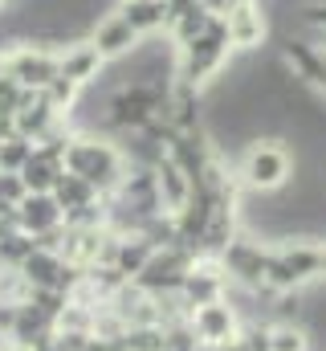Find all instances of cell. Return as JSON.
Returning a JSON list of instances; mask_svg holds the SVG:
<instances>
[{"mask_svg":"<svg viewBox=\"0 0 326 351\" xmlns=\"http://www.w3.org/2000/svg\"><path fill=\"white\" fill-rule=\"evenodd\" d=\"M66 172L82 176L90 188L110 196V192H118V184L127 176V160L106 135H74V143L66 147Z\"/></svg>","mask_w":326,"mask_h":351,"instance_id":"1","label":"cell"},{"mask_svg":"<svg viewBox=\"0 0 326 351\" xmlns=\"http://www.w3.org/2000/svg\"><path fill=\"white\" fill-rule=\"evenodd\" d=\"M318 278H323V245L318 241H281V245H269L265 290L290 294V290H306Z\"/></svg>","mask_w":326,"mask_h":351,"instance_id":"2","label":"cell"},{"mask_svg":"<svg viewBox=\"0 0 326 351\" xmlns=\"http://www.w3.org/2000/svg\"><path fill=\"white\" fill-rule=\"evenodd\" d=\"M237 180L244 192H281L294 180V152L286 139H257L237 160Z\"/></svg>","mask_w":326,"mask_h":351,"instance_id":"3","label":"cell"},{"mask_svg":"<svg viewBox=\"0 0 326 351\" xmlns=\"http://www.w3.org/2000/svg\"><path fill=\"white\" fill-rule=\"evenodd\" d=\"M229 58H233V45H229V33H225V21L216 16L192 45H184L179 49V66H175V78L179 82H188V86L204 90L212 86L221 74H225V66H229Z\"/></svg>","mask_w":326,"mask_h":351,"instance_id":"4","label":"cell"},{"mask_svg":"<svg viewBox=\"0 0 326 351\" xmlns=\"http://www.w3.org/2000/svg\"><path fill=\"white\" fill-rule=\"evenodd\" d=\"M221 265L229 274L233 286H244V290H265V265H269V245L249 237V233H237L229 241V250L221 254Z\"/></svg>","mask_w":326,"mask_h":351,"instance_id":"5","label":"cell"},{"mask_svg":"<svg viewBox=\"0 0 326 351\" xmlns=\"http://www.w3.org/2000/svg\"><path fill=\"white\" fill-rule=\"evenodd\" d=\"M0 70H4V74H12L25 90H45L58 74H62L58 53H53V49H45V45H16L12 53H4V58H0Z\"/></svg>","mask_w":326,"mask_h":351,"instance_id":"6","label":"cell"},{"mask_svg":"<svg viewBox=\"0 0 326 351\" xmlns=\"http://www.w3.org/2000/svg\"><path fill=\"white\" fill-rule=\"evenodd\" d=\"M188 323H192L196 339L208 343V348H221V343H229V339L241 331V315H237V306H233L229 298H216V302H208V306H196V311L188 315Z\"/></svg>","mask_w":326,"mask_h":351,"instance_id":"7","label":"cell"},{"mask_svg":"<svg viewBox=\"0 0 326 351\" xmlns=\"http://www.w3.org/2000/svg\"><path fill=\"white\" fill-rule=\"evenodd\" d=\"M225 21V33H229V45H233V53H257L261 45H265V37H269V21H265V12H261V4L257 0H241L229 16H221Z\"/></svg>","mask_w":326,"mask_h":351,"instance_id":"8","label":"cell"},{"mask_svg":"<svg viewBox=\"0 0 326 351\" xmlns=\"http://www.w3.org/2000/svg\"><path fill=\"white\" fill-rule=\"evenodd\" d=\"M16 217H21V229L29 237H41V233H53L66 225V213L58 204L53 192H29L21 204H16Z\"/></svg>","mask_w":326,"mask_h":351,"instance_id":"9","label":"cell"},{"mask_svg":"<svg viewBox=\"0 0 326 351\" xmlns=\"http://www.w3.org/2000/svg\"><path fill=\"white\" fill-rule=\"evenodd\" d=\"M143 37L118 16V12H110V16H102L98 25H94V33H90V45L106 58V62H118V58H127L135 45H139Z\"/></svg>","mask_w":326,"mask_h":351,"instance_id":"10","label":"cell"},{"mask_svg":"<svg viewBox=\"0 0 326 351\" xmlns=\"http://www.w3.org/2000/svg\"><path fill=\"white\" fill-rule=\"evenodd\" d=\"M58 66H62V78H70L74 86H94L98 74L106 70V58L90 41H78V45L58 49Z\"/></svg>","mask_w":326,"mask_h":351,"instance_id":"11","label":"cell"},{"mask_svg":"<svg viewBox=\"0 0 326 351\" xmlns=\"http://www.w3.org/2000/svg\"><path fill=\"white\" fill-rule=\"evenodd\" d=\"M139 37H155L160 29H167L171 12H167V0H118L114 8Z\"/></svg>","mask_w":326,"mask_h":351,"instance_id":"12","label":"cell"},{"mask_svg":"<svg viewBox=\"0 0 326 351\" xmlns=\"http://www.w3.org/2000/svg\"><path fill=\"white\" fill-rule=\"evenodd\" d=\"M155 241L147 237V233H127V237H118V245H114V269L123 274V278H139L143 274V265L155 258Z\"/></svg>","mask_w":326,"mask_h":351,"instance_id":"13","label":"cell"},{"mask_svg":"<svg viewBox=\"0 0 326 351\" xmlns=\"http://www.w3.org/2000/svg\"><path fill=\"white\" fill-rule=\"evenodd\" d=\"M155 176H160V200L167 213H179L188 200H192V180L179 172V164H171V160H163L160 168H155Z\"/></svg>","mask_w":326,"mask_h":351,"instance_id":"14","label":"cell"},{"mask_svg":"<svg viewBox=\"0 0 326 351\" xmlns=\"http://www.w3.org/2000/svg\"><path fill=\"white\" fill-rule=\"evenodd\" d=\"M53 196H58V204H62V213H66V217L102 200V192H98V188H90V184H86L82 176H74V172H62L58 188H53Z\"/></svg>","mask_w":326,"mask_h":351,"instance_id":"15","label":"cell"},{"mask_svg":"<svg viewBox=\"0 0 326 351\" xmlns=\"http://www.w3.org/2000/svg\"><path fill=\"white\" fill-rule=\"evenodd\" d=\"M62 172H66V164H62V160L33 156V160L25 164L21 180H25V188H29V192H53V188H58V180H62Z\"/></svg>","mask_w":326,"mask_h":351,"instance_id":"16","label":"cell"},{"mask_svg":"<svg viewBox=\"0 0 326 351\" xmlns=\"http://www.w3.org/2000/svg\"><path fill=\"white\" fill-rule=\"evenodd\" d=\"M269 351H314V335L306 323H273L269 327Z\"/></svg>","mask_w":326,"mask_h":351,"instance_id":"17","label":"cell"},{"mask_svg":"<svg viewBox=\"0 0 326 351\" xmlns=\"http://www.w3.org/2000/svg\"><path fill=\"white\" fill-rule=\"evenodd\" d=\"M37 156V143L33 139H25V135H12V139H4L0 143V172H25V164Z\"/></svg>","mask_w":326,"mask_h":351,"instance_id":"18","label":"cell"},{"mask_svg":"<svg viewBox=\"0 0 326 351\" xmlns=\"http://www.w3.org/2000/svg\"><path fill=\"white\" fill-rule=\"evenodd\" d=\"M127 351H163V327H127Z\"/></svg>","mask_w":326,"mask_h":351,"instance_id":"19","label":"cell"},{"mask_svg":"<svg viewBox=\"0 0 326 351\" xmlns=\"http://www.w3.org/2000/svg\"><path fill=\"white\" fill-rule=\"evenodd\" d=\"M25 98H29V90L21 86L12 74L0 70V114H16V110L25 106Z\"/></svg>","mask_w":326,"mask_h":351,"instance_id":"20","label":"cell"},{"mask_svg":"<svg viewBox=\"0 0 326 351\" xmlns=\"http://www.w3.org/2000/svg\"><path fill=\"white\" fill-rule=\"evenodd\" d=\"M29 196V188H25V180L16 172H0V204H21Z\"/></svg>","mask_w":326,"mask_h":351,"instance_id":"21","label":"cell"},{"mask_svg":"<svg viewBox=\"0 0 326 351\" xmlns=\"http://www.w3.org/2000/svg\"><path fill=\"white\" fill-rule=\"evenodd\" d=\"M21 229V217H16V204H0V237L16 233Z\"/></svg>","mask_w":326,"mask_h":351,"instance_id":"22","label":"cell"},{"mask_svg":"<svg viewBox=\"0 0 326 351\" xmlns=\"http://www.w3.org/2000/svg\"><path fill=\"white\" fill-rule=\"evenodd\" d=\"M200 4H204V8H208L212 16H229V12H233V8H237L241 0H200Z\"/></svg>","mask_w":326,"mask_h":351,"instance_id":"23","label":"cell"},{"mask_svg":"<svg viewBox=\"0 0 326 351\" xmlns=\"http://www.w3.org/2000/svg\"><path fill=\"white\" fill-rule=\"evenodd\" d=\"M4 351H33V348H29V343H16V339H12V343H8Z\"/></svg>","mask_w":326,"mask_h":351,"instance_id":"24","label":"cell"},{"mask_svg":"<svg viewBox=\"0 0 326 351\" xmlns=\"http://www.w3.org/2000/svg\"><path fill=\"white\" fill-rule=\"evenodd\" d=\"M323 278H326V245H323Z\"/></svg>","mask_w":326,"mask_h":351,"instance_id":"25","label":"cell"},{"mask_svg":"<svg viewBox=\"0 0 326 351\" xmlns=\"http://www.w3.org/2000/svg\"><path fill=\"white\" fill-rule=\"evenodd\" d=\"M196 351H216V348H208V343H200V348H196Z\"/></svg>","mask_w":326,"mask_h":351,"instance_id":"26","label":"cell"}]
</instances>
